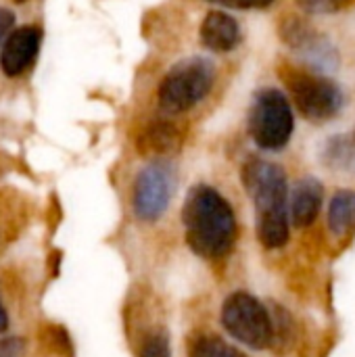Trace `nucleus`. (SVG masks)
<instances>
[{"label": "nucleus", "instance_id": "nucleus-16", "mask_svg": "<svg viewBox=\"0 0 355 357\" xmlns=\"http://www.w3.org/2000/svg\"><path fill=\"white\" fill-rule=\"evenodd\" d=\"M326 161L335 167H349L355 163V142L352 138L337 136L326 144Z\"/></svg>", "mask_w": 355, "mask_h": 357}, {"label": "nucleus", "instance_id": "nucleus-15", "mask_svg": "<svg viewBox=\"0 0 355 357\" xmlns=\"http://www.w3.org/2000/svg\"><path fill=\"white\" fill-rule=\"evenodd\" d=\"M190 357H247L236 347L228 345L226 341L218 337H201L199 341L192 343Z\"/></svg>", "mask_w": 355, "mask_h": 357}, {"label": "nucleus", "instance_id": "nucleus-2", "mask_svg": "<svg viewBox=\"0 0 355 357\" xmlns=\"http://www.w3.org/2000/svg\"><path fill=\"white\" fill-rule=\"evenodd\" d=\"M243 184L253 199L257 238L268 249H280L289 241V186L285 169L264 159H251L243 167Z\"/></svg>", "mask_w": 355, "mask_h": 357}, {"label": "nucleus", "instance_id": "nucleus-11", "mask_svg": "<svg viewBox=\"0 0 355 357\" xmlns=\"http://www.w3.org/2000/svg\"><path fill=\"white\" fill-rule=\"evenodd\" d=\"M324 199V188L316 178H303L295 184L291 203H289V213L291 220L297 228H308L314 224V220L320 213Z\"/></svg>", "mask_w": 355, "mask_h": 357}, {"label": "nucleus", "instance_id": "nucleus-18", "mask_svg": "<svg viewBox=\"0 0 355 357\" xmlns=\"http://www.w3.org/2000/svg\"><path fill=\"white\" fill-rule=\"evenodd\" d=\"M349 0H297L308 15H331L341 10Z\"/></svg>", "mask_w": 355, "mask_h": 357}, {"label": "nucleus", "instance_id": "nucleus-10", "mask_svg": "<svg viewBox=\"0 0 355 357\" xmlns=\"http://www.w3.org/2000/svg\"><path fill=\"white\" fill-rule=\"evenodd\" d=\"M201 44L213 52H230L241 42L239 21L222 10H211L201 23Z\"/></svg>", "mask_w": 355, "mask_h": 357}, {"label": "nucleus", "instance_id": "nucleus-1", "mask_svg": "<svg viewBox=\"0 0 355 357\" xmlns=\"http://www.w3.org/2000/svg\"><path fill=\"white\" fill-rule=\"evenodd\" d=\"M188 247L205 257H224L236 241V218L230 203L211 186H195L182 207Z\"/></svg>", "mask_w": 355, "mask_h": 357}, {"label": "nucleus", "instance_id": "nucleus-6", "mask_svg": "<svg viewBox=\"0 0 355 357\" xmlns=\"http://www.w3.org/2000/svg\"><path fill=\"white\" fill-rule=\"evenodd\" d=\"M226 333L251 349H266L274 341V320L268 310L249 293H232L222 307Z\"/></svg>", "mask_w": 355, "mask_h": 357}, {"label": "nucleus", "instance_id": "nucleus-9", "mask_svg": "<svg viewBox=\"0 0 355 357\" xmlns=\"http://www.w3.org/2000/svg\"><path fill=\"white\" fill-rule=\"evenodd\" d=\"M42 29L36 25H21L6 36L0 46V71L8 77L25 73L38 56Z\"/></svg>", "mask_w": 355, "mask_h": 357}, {"label": "nucleus", "instance_id": "nucleus-3", "mask_svg": "<svg viewBox=\"0 0 355 357\" xmlns=\"http://www.w3.org/2000/svg\"><path fill=\"white\" fill-rule=\"evenodd\" d=\"M216 79V67L203 56H190L176 63L159 84V107L167 115L190 111L211 90Z\"/></svg>", "mask_w": 355, "mask_h": 357}, {"label": "nucleus", "instance_id": "nucleus-17", "mask_svg": "<svg viewBox=\"0 0 355 357\" xmlns=\"http://www.w3.org/2000/svg\"><path fill=\"white\" fill-rule=\"evenodd\" d=\"M138 357H172V347H169V335L165 331L153 333L146 337L142 343Z\"/></svg>", "mask_w": 355, "mask_h": 357}, {"label": "nucleus", "instance_id": "nucleus-7", "mask_svg": "<svg viewBox=\"0 0 355 357\" xmlns=\"http://www.w3.org/2000/svg\"><path fill=\"white\" fill-rule=\"evenodd\" d=\"M174 188H176L174 165L163 159H155L153 163H149L138 174L134 184L132 205L136 218L142 222H157L165 213Z\"/></svg>", "mask_w": 355, "mask_h": 357}, {"label": "nucleus", "instance_id": "nucleus-4", "mask_svg": "<svg viewBox=\"0 0 355 357\" xmlns=\"http://www.w3.org/2000/svg\"><path fill=\"white\" fill-rule=\"evenodd\" d=\"M280 77L287 84L291 98L295 100V107L308 119L326 121L337 117L343 109L345 96L333 79L291 65L280 67Z\"/></svg>", "mask_w": 355, "mask_h": 357}, {"label": "nucleus", "instance_id": "nucleus-5", "mask_svg": "<svg viewBox=\"0 0 355 357\" xmlns=\"http://www.w3.org/2000/svg\"><path fill=\"white\" fill-rule=\"evenodd\" d=\"M293 128L295 117L289 98L274 88L259 90L249 111V132L255 144L264 151H280L289 144Z\"/></svg>", "mask_w": 355, "mask_h": 357}, {"label": "nucleus", "instance_id": "nucleus-12", "mask_svg": "<svg viewBox=\"0 0 355 357\" xmlns=\"http://www.w3.org/2000/svg\"><path fill=\"white\" fill-rule=\"evenodd\" d=\"M180 144L182 132L172 121H155L138 138V151L146 157L172 155L180 149Z\"/></svg>", "mask_w": 355, "mask_h": 357}, {"label": "nucleus", "instance_id": "nucleus-14", "mask_svg": "<svg viewBox=\"0 0 355 357\" xmlns=\"http://www.w3.org/2000/svg\"><path fill=\"white\" fill-rule=\"evenodd\" d=\"M40 345L50 354L56 357H73V343L69 333L61 326V324H44L40 328Z\"/></svg>", "mask_w": 355, "mask_h": 357}, {"label": "nucleus", "instance_id": "nucleus-22", "mask_svg": "<svg viewBox=\"0 0 355 357\" xmlns=\"http://www.w3.org/2000/svg\"><path fill=\"white\" fill-rule=\"evenodd\" d=\"M352 140H354V142H355V132H354V138H352Z\"/></svg>", "mask_w": 355, "mask_h": 357}, {"label": "nucleus", "instance_id": "nucleus-21", "mask_svg": "<svg viewBox=\"0 0 355 357\" xmlns=\"http://www.w3.org/2000/svg\"><path fill=\"white\" fill-rule=\"evenodd\" d=\"M6 326H8V316H6V310H4V305L0 301V333H4Z\"/></svg>", "mask_w": 355, "mask_h": 357}, {"label": "nucleus", "instance_id": "nucleus-20", "mask_svg": "<svg viewBox=\"0 0 355 357\" xmlns=\"http://www.w3.org/2000/svg\"><path fill=\"white\" fill-rule=\"evenodd\" d=\"M15 25V15L6 8L0 6V46L6 40V36L10 33V27Z\"/></svg>", "mask_w": 355, "mask_h": 357}, {"label": "nucleus", "instance_id": "nucleus-8", "mask_svg": "<svg viewBox=\"0 0 355 357\" xmlns=\"http://www.w3.org/2000/svg\"><path fill=\"white\" fill-rule=\"evenodd\" d=\"M280 36L289 44L293 52L299 54V59L314 71V73H331L339 67V52L335 44L322 36L318 29H314L310 23H305L299 17H289L280 25Z\"/></svg>", "mask_w": 355, "mask_h": 357}, {"label": "nucleus", "instance_id": "nucleus-19", "mask_svg": "<svg viewBox=\"0 0 355 357\" xmlns=\"http://www.w3.org/2000/svg\"><path fill=\"white\" fill-rule=\"evenodd\" d=\"M211 2H222L232 8H264L270 6L274 0H211Z\"/></svg>", "mask_w": 355, "mask_h": 357}, {"label": "nucleus", "instance_id": "nucleus-13", "mask_svg": "<svg viewBox=\"0 0 355 357\" xmlns=\"http://www.w3.org/2000/svg\"><path fill=\"white\" fill-rule=\"evenodd\" d=\"M355 228V192L337 190L328 203V230L335 236H345Z\"/></svg>", "mask_w": 355, "mask_h": 357}]
</instances>
